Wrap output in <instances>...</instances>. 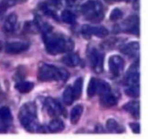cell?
Here are the masks:
<instances>
[{
  "instance_id": "1",
  "label": "cell",
  "mask_w": 148,
  "mask_h": 139,
  "mask_svg": "<svg viewBox=\"0 0 148 139\" xmlns=\"http://www.w3.org/2000/svg\"><path fill=\"white\" fill-rule=\"evenodd\" d=\"M42 33L46 50L50 54L58 55L74 49L73 41L65 35L53 33L52 29Z\"/></svg>"
},
{
  "instance_id": "2",
  "label": "cell",
  "mask_w": 148,
  "mask_h": 139,
  "mask_svg": "<svg viewBox=\"0 0 148 139\" xmlns=\"http://www.w3.org/2000/svg\"><path fill=\"white\" fill-rule=\"evenodd\" d=\"M18 117L20 123L27 131L33 133L38 130L39 123L35 103L28 102L25 104L20 108Z\"/></svg>"
},
{
  "instance_id": "3",
  "label": "cell",
  "mask_w": 148,
  "mask_h": 139,
  "mask_svg": "<svg viewBox=\"0 0 148 139\" xmlns=\"http://www.w3.org/2000/svg\"><path fill=\"white\" fill-rule=\"evenodd\" d=\"M69 78V72L64 69L59 68L49 64H42L38 71V79L41 82L63 81Z\"/></svg>"
},
{
  "instance_id": "4",
  "label": "cell",
  "mask_w": 148,
  "mask_h": 139,
  "mask_svg": "<svg viewBox=\"0 0 148 139\" xmlns=\"http://www.w3.org/2000/svg\"><path fill=\"white\" fill-rule=\"evenodd\" d=\"M140 65L139 60L130 67L125 79V93L129 96L137 98L140 96Z\"/></svg>"
},
{
  "instance_id": "5",
  "label": "cell",
  "mask_w": 148,
  "mask_h": 139,
  "mask_svg": "<svg viewBox=\"0 0 148 139\" xmlns=\"http://www.w3.org/2000/svg\"><path fill=\"white\" fill-rule=\"evenodd\" d=\"M81 12L85 18L92 23H98L103 19L104 12L101 2L89 0L81 7Z\"/></svg>"
},
{
  "instance_id": "6",
  "label": "cell",
  "mask_w": 148,
  "mask_h": 139,
  "mask_svg": "<svg viewBox=\"0 0 148 139\" xmlns=\"http://www.w3.org/2000/svg\"><path fill=\"white\" fill-rule=\"evenodd\" d=\"M115 30L118 32L132 33L139 36L140 35V19L137 15H131L116 26Z\"/></svg>"
},
{
  "instance_id": "7",
  "label": "cell",
  "mask_w": 148,
  "mask_h": 139,
  "mask_svg": "<svg viewBox=\"0 0 148 139\" xmlns=\"http://www.w3.org/2000/svg\"><path fill=\"white\" fill-rule=\"evenodd\" d=\"M88 57L92 70L96 73L103 70V54L95 47H90L88 51Z\"/></svg>"
},
{
  "instance_id": "8",
  "label": "cell",
  "mask_w": 148,
  "mask_h": 139,
  "mask_svg": "<svg viewBox=\"0 0 148 139\" xmlns=\"http://www.w3.org/2000/svg\"><path fill=\"white\" fill-rule=\"evenodd\" d=\"M81 33L85 39H90L92 36L98 38L106 37L108 35V30L103 26H92L84 25L81 28Z\"/></svg>"
},
{
  "instance_id": "9",
  "label": "cell",
  "mask_w": 148,
  "mask_h": 139,
  "mask_svg": "<svg viewBox=\"0 0 148 139\" xmlns=\"http://www.w3.org/2000/svg\"><path fill=\"white\" fill-rule=\"evenodd\" d=\"M45 107L48 114L51 117H57L63 114L66 117V111L62 104L53 98H46L45 100Z\"/></svg>"
},
{
  "instance_id": "10",
  "label": "cell",
  "mask_w": 148,
  "mask_h": 139,
  "mask_svg": "<svg viewBox=\"0 0 148 139\" xmlns=\"http://www.w3.org/2000/svg\"><path fill=\"white\" fill-rule=\"evenodd\" d=\"M108 67L113 76L119 77L124 71V60L119 55H113L108 59Z\"/></svg>"
},
{
  "instance_id": "11",
  "label": "cell",
  "mask_w": 148,
  "mask_h": 139,
  "mask_svg": "<svg viewBox=\"0 0 148 139\" xmlns=\"http://www.w3.org/2000/svg\"><path fill=\"white\" fill-rule=\"evenodd\" d=\"M12 122V115L7 107L0 108V133H6Z\"/></svg>"
},
{
  "instance_id": "12",
  "label": "cell",
  "mask_w": 148,
  "mask_h": 139,
  "mask_svg": "<svg viewBox=\"0 0 148 139\" xmlns=\"http://www.w3.org/2000/svg\"><path fill=\"white\" fill-rule=\"evenodd\" d=\"M29 47L30 44L25 41L10 42L6 44L5 52L10 54H18L27 51Z\"/></svg>"
},
{
  "instance_id": "13",
  "label": "cell",
  "mask_w": 148,
  "mask_h": 139,
  "mask_svg": "<svg viewBox=\"0 0 148 139\" xmlns=\"http://www.w3.org/2000/svg\"><path fill=\"white\" fill-rule=\"evenodd\" d=\"M121 53L130 57H134L139 54L140 52V43L139 42L133 41L127 43L120 48Z\"/></svg>"
},
{
  "instance_id": "14",
  "label": "cell",
  "mask_w": 148,
  "mask_h": 139,
  "mask_svg": "<svg viewBox=\"0 0 148 139\" xmlns=\"http://www.w3.org/2000/svg\"><path fill=\"white\" fill-rule=\"evenodd\" d=\"M100 103L103 107H114L118 103V98L114 94L109 91L106 94L100 95Z\"/></svg>"
},
{
  "instance_id": "15",
  "label": "cell",
  "mask_w": 148,
  "mask_h": 139,
  "mask_svg": "<svg viewBox=\"0 0 148 139\" xmlns=\"http://www.w3.org/2000/svg\"><path fill=\"white\" fill-rule=\"evenodd\" d=\"M123 109L130 113L134 118L139 119L140 116V101H132L127 103L123 106Z\"/></svg>"
},
{
  "instance_id": "16",
  "label": "cell",
  "mask_w": 148,
  "mask_h": 139,
  "mask_svg": "<svg viewBox=\"0 0 148 139\" xmlns=\"http://www.w3.org/2000/svg\"><path fill=\"white\" fill-rule=\"evenodd\" d=\"M17 23V16L15 13H11L4 23V29L7 33H12L15 30L16 25Z\"/></svg>"
},
{
  "instance_id": "17",
  "label": "cell",
  "mask_w": 148,
  "mask_h": 139,
  "mask_svg": "<svg viewBox=\"0 0 148 139\" xmlns=\"http://www.w3.org/2000/svg\"><path fill=\"white\" fill-rule=\"evenodd\" d=\"M62 62L66 66L70 67H75L79 66L82 62V60L77 54L71 53L64 56L62 59Z\"/></svg>"
},
{
  "instance_id": "18",
  "label": "cell",
  "mask_w": 148,
  "mask_h": 139,
  "mask_svg": "<svg viewBox=\"0 0 148 139\" xmlns=\"http://www.w3.org/2000/svg\"><path fill=\"white\" fill-rule=\"evenodd\" d=\"M82 112H83V107L81 104H77L73 107L70 114V120L72 124L76 125L79 122Z\"/></svg>"
},
{
  "instance_id": "19",
  "label": "cell",
  "mask_w": 148,
  "mask_h": 139,
  "mask_svg": "<svg viewBox=\"0 0 148 139\" xmlns=\"http://www.w3.org/2000/svg\"><path fill=\"white\" fill-rule=\"evenodd\" d=\"M82 87H83V79L82 78H77L75 81L73 86L72 87V94H73L75 101L80 98L82 92Z\"/></svg>"
},
{
  "instance_id": "20",
  "label": "cell",
  "mask_w": 148,
  "mask_h": 139,
  "mask_svg": "<svg viewBox=\"0 0 148 139\" xmlns=\"http://www.w3.org/2000/svg\"><path fill=\"white\" fill-rule=\"evenodd\" d=\"M49 131L51 133H57L64 130V124L63 121L59 118H54L50 122L48 126Z\"/></svg>"
},
{
  "instance_id": "21",
  "label": "cell",
  "mask_w": 148,
  "mask_h": 139,
  "mask_svg": "<svg viewBox=\"0 0 148 139\" xmlns=\"http://www.w3.org/2000/svg\"><path fill=\"white\" fill-rule=\"evenodd\" d=\"M14 87L21 94H27L33 90L34 84L30 81H20L16 83Z\"/></svg>"
},
{
  "instance_id": "22",
  "label": "cell",
  "mask_w": 148,
  "mask_h": 139,
  "mask_svg": "<svg viewBox=\"0 0 148 139\" xmlns=\"http://www.w3.org/2000/svg\"><path fill=\"white\" fill-rule=\"evenodd\" d=\"M106 127L108 131L111 132V133H122L124 130V128L114 119H109L107 120Z\"/></svg>"
},
{
  "instance_id": "23",
  "label": "cell",
  "mask_w": 148,
  "mask_h": 139,
  "mask_svg": "<svg viewBox=\"0 0 148 139\" xmlns=\"http://www.w3.org/2000/svg\"><path fill=\"white\" fill-rule=\"evenodd\" d=\"M61 18L62 21L66 24H74L76 20V15L70 10H65L62 12Z\"/></svg>"
},
{
  "instance_id": "24",
  "label": "cell",
  "mask_w": 148,
  "mask_h": 139,
  "mask_svg": "<svg viewBox=\"0 0 148 139\" xmlns=\"http://www.w3.org/2000/svg\"><path fill=\"white\" fill-rule=\"evenodd\" d=\"M98 80L95 78H92L90 81L89 84L88 86V96L89 97H92L97 94V88H98Z\"/></svg>"
},
{
  "instance_id": "25",
  "label": "cell",
  "mask_w": 148,
  "mask_h": 139,
  "mask_svg": "<svg viewBox=\"0 0 148 139\" xmlns=\"http://www.w3.org/2000/svg\"><path fill=\"white\" fill-rule=\"evenodd\" d=\"M63 100L64 102L66 104V105H71L72 104V103L75 101L74 99L73 94H72V86L69 85L66 88V89L64 90L63 94Z\"/></svg>"
},
{
  "instance_id": "26",
  "label": "cell",
  "mask_w": 148,
  "mask_h": 139,
  "mask_svg": "<svg viewBox=\"0 0 148 139\" xmlns=\"http://www.w3.org/2000/svg\"><path fill=\"white\" fill-rule=\"evenodd\" d=\"M25 0H0V14L4 12L8 7H12L18 3L23 2Z\"/></svg>"
},
{
  "instance_id": "27",
  "label": "cell",
  "mask_w": 148,
  "mask_h": 139,
  "mask_svg": "<svg viewBox=\"0 0 148 139\" xmlns=\"http://www.w3.org/2000/svg\"><path fill=\"white\" fill-rule=\"evenodd\" d=\"M111 91V85L104 81H98V88H97V94L99 95L106 94Z\"/></svg>"
},
{
  "instance_id": "28",
  "label": "cell",
  "mask_w": 148,
  "mask_h": 139,
  "mask_svg": "<svg viewBox=\"0 0 148 139\" xmlns=\"http://www.w3.org/2000/svg\"><path fill=\"white\" fill-rule=\"evenodd\" d=\"M25 30L26 31L29 32V33H36L38 31H39L38 26L36 21H31L26 23L25 25Z\"/></svg>"
},
{
  "instance_id": "29",
  "label": "cell",
  "mask_w": 148,
  "mask_h": 139,
  "mask_svg": "<svg viewBox=\"0 0 148 139\" xmlns=\"http://www.w3.org/2000/svg\"><path fill=\"white\" fill-rule=\"evenodd\" d=\"M123 17V12L120 9L115 8L110 14V20L111 21H117Z\"/></svg>"
},
{
  "instance_id": "30",
  "label": "cell",
  "mask_w": 148,
  "mask_h": 139,
  "mask_svg": "<svg viewBox=\"0 0 148 139\" xmlns=\"http://www.w3.org/2000/svg\"><path fill=\"white\" fill-rule=\"evenodd\" d=\"M63 0H46V4L51 7L59 9L62 6Z\"/></svg>"
},
{
  "instance_id": "31",
  "label": "cell",
  "mask_w": 148,
  "mask_h": 139,
  "mask_svg": "<svg viewBox=\"0 0 148 139\" xmlns=\"http://www.w3.org/2000/svg\"><path fill=\"white\" fill-rule=\"evenodd\" d=\"M117 43V40L116 39H111L109 40H107L106 41L104 42L103 43V47L106 49H112L114 47V46L116 45V43Z\"/></svg>"
},
{
  "instance_id": "32",
  "label": "cell",
  "mask_w": 148,
  "mask_h": 139,
  "mask_svg": "<svg viewBox=\"0 0 148 139\" xmlns=\"http://www.w3.org/2000/svg\"><path fill=\"white\" fill-rule=\"evenodd\" d=\"M130 128L132 130V131L134 132L136 134H139L140 133V125L139 123L136 122H132L130 124Z\"/></svg>"
},
{
  "instance_id": "33",
  "label": "cell",
  "mask_w": 148,
  "mask_h": 139,
  "mask_svg": "<svg viewBox=\"0 0 148 139\" xmlns=\"http://www.w3.org/2000/svg\"><path fill=\"white\" fill-rule=\"evenodd\" d=\"M81 1H82V0H66V3L70 7H73V6H75L78 3L80 2Z\"/></svg>"
},
{
  "instance_id": "34",
  "label": "cell",
  "mask_w": 148,
  "mask_h": 139,
  "mask_svg": "<svg viewBox=\"0 0 148 139\" xmlns=\"http://www.w3.org/2000/svg\"><path fill=\"white\" fill-rule=\"evenodd\" d=\"M133 6H134V8L135 10H138L139 8H140V0H134Z\"/></svg>"
},
{
  "instance_id": "35",
  "label": "cell",
  "mask_w": 148,
  "mask_h": 139,
  "mask_svg": "<svg viewBox=\"0 0 148 139\" xmlns=\"http://www.w3.org/2000/svg\"><path fill=\"white\" fill-rule=\"evenodd\" d=\"M105 1L108 3H115V2H119V1H126V0H104Z\"/></svg>"
},
{
  "instance_id": "36",
  "label": "cell",
  "mask_w": 148,
  "mask_h": 139,
  "mask_svg": "<svg viewBox=\"0 0 148 139\" xmlns=\"http://www.w3.org/2000/svg\"><path fill=\"white\" fill-rule=\"evenodd\" d=\"M1 49H2V45H1V41H0V52H1Z\"/></svg>"
}]
</instances>
